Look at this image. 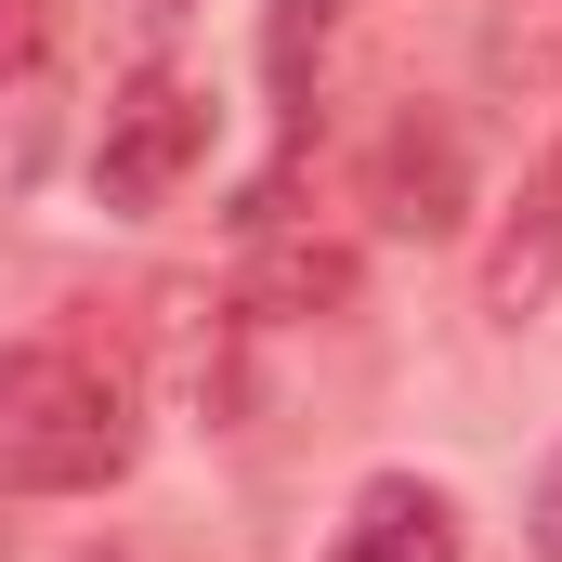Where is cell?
Here are the masks:
<instances>
[{"instance_id":"cell-1","label":"cell","mask_w":562,"mask_h":562,"mask_svg":"<svg viewBox=\"0 0 562 562\" xmlns=\"http://www.w3.org/2000/svg\"><path fill=\"white\" fill-rule=\"evenodd\" d=\"M144 458V380L79 340V327H40V340H0V497H105L132 484Z\"/></svg>"},{"instance_id":"cell-4","label":"cell","mask_w":562,"mask_h":562,"mask_svg":"<svg viewBox=\"0 0 562 562\" xmlns=\"http://www.w3.org/2000/svg\"><path fill=\"white\" fill-rule=\"evenodd\" d=\"M562 301V144L524 170V210L497 223V249H484V314L497 327H537Z\"/></svg>"},{"instance_id":"cell-2","label":"cell","mask_w":562,"mask_h":562,"mask_svg":"<svg viewBox=\"0 0 562 562\" xmlns=\"http://www.w3.org/2000/svg\"><path fill=\"white\" fill-rule=\"evenodd\" d=\"M196 157H210V92L183 66H144V79H119V105L92 132V196L105 210H170L196 183Z\"/></svg>"},{"instance_id":"cell-7","label":"cell","mask_w":562,"mask_h":562,"mask_svg":"<svg viewBox=\"0 0 562 562\" xmlns=\"http://www.w3.org/2000/svg\"><path fill=\"white\" fill-rule=\"evenodd\" d=\"M249 314H276V327L353 314V249H340V236H262V249H249Z\"/></svg>"},{"instance_id":"cell-9","label":"cell","mask_w":562,"mask_h":562,"mask_svg":"<svg viewBox=\"0 0 562 562\" xmlns=\"http://www.w3.org/2000/svg\"><path fill=\"white\" fill-rule=\"evenodd\" d=\"M524 550L562 562V445H550V471H537V497H524Z\"/></svg>"},{"instance_id":"cell-5","label":"cell","mask_w":562,"mask_h":562,"mask_svg":"<svg viewBox=\"0 0 562 562\" xmlns=\"http://www.w3.org/2000/svg\"><path fill=\"white\" fill-rule=\"evenodd\" d=\"M458 497L419 484V471H380V484H353V524H340V550L327 562H458Z\"/></svg>"},{"instance_id":"cell-3","label":"cell","mask_w":562,"mask_h":562,"mask_svg":"<svg viewBox=\"0 0 562 562\" xmlns=\"http://www.w3.org/2000/svg\"><path fill=\"white\" fill-rule=\"evenodd\" d=\"M367 223L380 236H419V249H445L471 223V132L445 105H406L393 132L367 144Z\"/></svg>"},{"instance_id":"cell-6","label":"cell","mask_w":562,"mask_h":562,"mask_svg":"<svg viewBox=\"0 0 562 562\" xmlns=\"http://www.w3.org/2000/svg\"><path fill=\"white\" fill-rule=\"evenodd\" d=\"M340 53H353V0H262V79H276L288 119H314V105H327Z\"/></svg>"},{"instance_id":"cell-8","label":"cell","mask_w":562,"mask_h":562,"mask_svg":"<svg viewBox=\"0 0 562 562\" xmlns=\"http://www.w3.org/2000/svg\"><path fill=\"white\" fill-rule=\"evenodd\" d=\"M53 26H66V0H0V92L53 66Z\"/></svg>"}]
</instances>
